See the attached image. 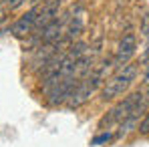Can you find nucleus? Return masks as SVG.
Instances as JSON below:
<instances>
[{"label": "nucleus", "mask_w": 149, "mask_h": 147, "mask_svg": "<svg viewBox=\"0 0 149 147\" xmlns=\"http://www.w3.org/2000/svg\"><path fill=\"white\" fill-rule=\"evenodd\" d=\"M135 77H137V65H133V63L123 65L113 77H109V79L103 83L101 99H103V101H113V99L121 97L125 91L131 87V83L135 81Z\"/></svg>", "instance_id": "nucleus-1"}, {"label": "nucleus", "mask_w": 149, "mask_h": 147, "mask_svg": "<svg viewBox=\"0 0 149 147\" xmlns=\"http://www.w3.org/2000/svg\"><path fill=\"white\" fill-rule=\"evenodd\" d=\"M143 93H131L129 97H125L121 103H117L103 119H101V129H105V127H111V125H115V123H123L125 119H129V117H133V115H139V111H141V107H143Z\"/></svg>", "instance_id": "nucleus-2"}, {"label": "nucleus", "mask_w": 149, "mask_h": 147, "mask_svg": "<svg viewBox=\"0 0 149 147\" xmlns=\"http://www.w3.org/2000/svg\"><path fill=\"white\" fill-rule=\"evenodd\" d=\"M77 83H79V79H74V77H67V79L58 81L56 85H52L49 91H47V93H49V105L56 107V105L67 103Z\"/></svg>", "instance_id": "nucleus-3"}, {"label": "nucleus", "mask_w": 149, "mask_h": 147, "mask_svg": "<svg viewBox=\"0 0 149 147\" xmlns=\"http://www.w3.org/2000/svg\"><path fill=\"white\" fill-rule=\"evenodd\" d=\"M61 4H63V0H42V6H38V16H36V22H34V30L32 32L42 30L50 20H54L56 14H58V10H61Z\"/></svg>", "instance_id": "nucleus-4"}, {"label": "nucleus", "mask_w": 149, "mask_h": 147, "mask_svg": "<svg viewBox=\"0 0 149 147\" xmlns=\"http://www.w3.org/2000/svg\"><path fill=\"white\" fill-rule=\"evenodd\" d=\"M36 16H38V4H34L26 14H22L14 24L10 26V32H12L16 38H22V36L32 34V30H34V22H36Z\"/></svg>", "instance_id": "nucleus-5"}, {"label": "nucleus", "mask_w": 149, "mask_h": 147, "mask_svg": "<svg viewBox=\"0 0 149 147\" xmlns=\"http://www.w3.org/2000/svg\"><path fill=\"white\" fill-rule=\"evenodd\" d=\"M135 49H137L135 36H133V34H125L123 38H121V42H119V47H117L115 56H113V65H115V69H121L123 65H127L129 59L135 54Z\"/></svg>", "instance_id": "nucleus-6"}, {"label": "nucleus", "mask_w": 149, "mask_h": 147, "mask_svg": "<svg viewBox=\"0 0 149 147\" xmlns=\"http://www.w3.org/2000/svg\"><path fill=\"white\" fill-rule=\"evenodd\" d=\"M111 139H113V133H103L99 137H95L91 143H93V145H101V143H107V141H111Z\"/></svg>", "instance_id": "nucleus-7"}, {"label": "nucleus", "mask_w": 149, "mask_h": 147, "mask_svg": "<svg viewBox=\"0 0 149 147\" xmlns=\"http://www.w3.org/2000/svg\"><path fill=\"white\" fill-rule=\"evenodd\" d=\"M139 131L143 135H149V111H147V115H145V119L141 121V125H139Z\"/></svg>", "instance_id": "nucleus-8"}, {"label": "nucleus", "mask_w": 149, "mask_h": 147, "mask_svg": "<svg viewBox=\"0 0 149 147\" xmlns=\"http://www.w3.org/2000/svg\"><path fill=\"white\" fill-rule=\"evenodd\" d=\"M24 2H26V0H8L6 6H8V10H16V8H20Z\"/></svg>", "instance_id": "nucleus-9"}, {"label": "nucleus", "mask_w": 149, "mask_h": 147, "mask_svg": "<svg viewBox=\"0 0 149 147\" xmlns=\"http://www.w3.org/2000/svg\"><path fill=\"white\" fill-rule=\"evenodd\" d=\"M30 2H32V4H40L42 0H30Z\"/></svg>", "instance_id": "nucleus-10"}, {"label": "nucleus", "mask_w": 149, "mask_h": 147, "mask_svg": "<svg viewBox=\"0 0 149 147\" xmlns=\"http://www.w3.org/2000/svg\"><path fill=\"white\" fill-rule=\"evenodd\" d=\"M145 63H149V52H147V54H145Z\"/></svg>", "instance_id": "nucleus-11"}, {"label": "nucleus", "mask_w": 149, "mask_h": 147, "mask_svg": "<svg viewBox=\"0 0 149 147\" xmlns=\"http://www.w3.org/2000/svg\"><path fill=\"white\" fill-rule=\"evenodd\" d=\"M145 83H149V73H147V77H145Z\"/></svg>", "instance_id": "nucleus-12"}]
</instances>
